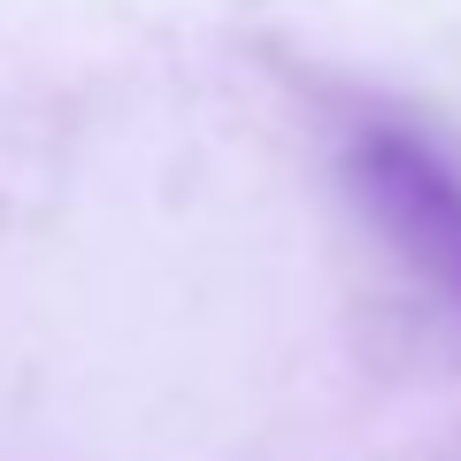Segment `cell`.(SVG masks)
Listing matches in <instances>:
<instances>
[{
  "instance_id": "1",
  "label": "cell",
  "mask_w": 461,
  "mask_h": 461,
  "mask_svg": "<svg viewBox=\"0 0 461 461\" xmlns=\"http://www.w3.org/2000/svg\"><path fill=\"white\" fill-rule=\"evenodd\" d=\"M346 185L369 230L438 300L461 308V162L415 123H362L346 139Z\"/></svg>"
}]
</instances>
